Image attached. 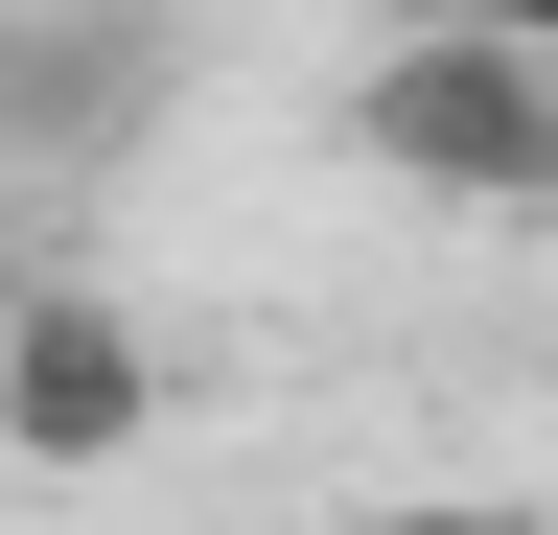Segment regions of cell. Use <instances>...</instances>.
<instances>
[{
	"label": "cell",
	"instance_id": "6da1fadb",
	"mask_svg": "<svg viewBox=\"0 0 558 535\" xmlns=\"http://www.w3.org/2000/svg\"><path fill=\"white\" fill-rule=\"evenodd\" d=\"M349 163L418 210H558V24H396L349 71Z\"/></svg>",
	"mask_w": 558,
	"mask_h": 535
},
{
	"label": "cell",
	"instance_id": "3957f363",
	"mask_svg": "<svg viewBox=\"0 0 558 535\" xmlns=\"http://www.w3.org/2000/svg\"><path fill=\"white\" fill-rule=\"evenodd\" d=\"M163 94H186V47H163V24H117V0H24V24H0V163H24V186L117 163Z\"/></svg>",
	"mask_w": 558,
	"mask_h": 535
},
{
	"label": "cell",
	"instance_id": "277c9868",
	"mask_svg": "<svg viewBox=\"0 0 558 535\" xmlns=\"http://www.w3.org/2000/svg\"><path fill=\"white\" fill-rule=\"evenodd\" d=\"M326 535H512L488 489H418V512H326Z\"/></svg>",
	"mask_w": 558,
	"mask_h": 535
},
{
	"label": "cell",
	"instance_id": "7a4b0ae2",
	"mask_svg": "<svg viewBox=\"0 0 558 535\" xmlns=\"http://www.w3.org/2000/svg\"><path fill=\"white\" fill-rule=\"evenodd\" d=\"M163 442V326L94 303V280H24L0 303V465H47V489H94V465Z\"/></svg>",
	"mask_w": 558,
	"mask_h": 535
}]
</instances>
